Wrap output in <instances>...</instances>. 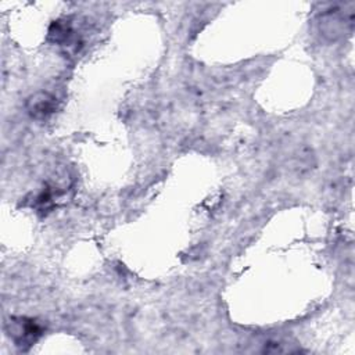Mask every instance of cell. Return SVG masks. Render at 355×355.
I'll return each mask as SVG.
<instances>
[{"label":"cell","instance_id":"6da1fadb","mask_svg":"<svg viewBox=\"0 0 355 355\" xmlns=\"http://www.w3.org/2000/svg\"><path fill=\"white\" fill-rule=\"evenodd\" d=\"M354 21L352 11L345 14L343 10H329L320 17V31L330 39H337L347 33Z\"/></svg>","mask_w":355,"mask_h":355},{"label":"cell","instance_id":"7a4b0ae2","mask_svg":"<svg viewBox=\"0 0 355 355\" xmlns=\"http://www.w3.org/2000/svg\"><path fill=\"white\" fill-rule=\"evenodd\" d=\"M42 334L40 327L35 323V320L19 318V319H12L10 323V336L15 341L17 345L24 347V345H32L39 336Z\"/></svg>","mask_w":355,"mask_h":355},{"label":"cell","instance_id":"3957f363","mask_svg":"<svg viewBox=\"0 0 355 355\" xmlns=\"http://www.w3.org/2000/svg\"><path fill=\"white\" fill-rule=\"evenodd\" d=\"M55 97L46 92L35 93L28 98L26 110L36 119H44L55 111Z\"/></svg>","mask_w":355,"mask_h":355}]
</instances>
